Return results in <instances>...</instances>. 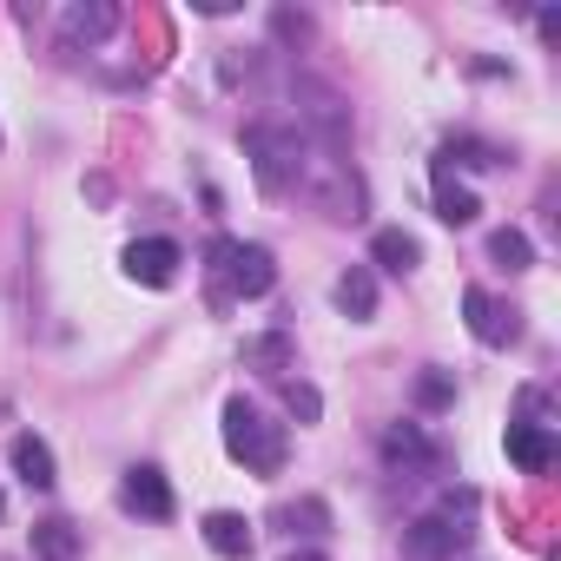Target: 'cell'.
Here are the masks:
<instances>
[{
    "mask_svg": "<svg viewBox=\"0 0 561 561\" xmlns=\"http://www.w3.org/2000/svg\"><path fill=\"white\" fill-rule=\"evenodd\" d=\"M244 159H251V179L271 192V198H285L305 185V165H311V139L291 126V119H257L244 133Z\"/></svg>",
    "mask_w": 561,
    "mask_h": 561,
    "instance_id": "obj_1",
    "label": "cell"
},
{
    "mask_svg": "<svg viewBox=\"0 0 561 561\" xmlns=\"http://www.w3.org/2000/svg\"><path fill=\"white\" fill-rule=\"evenodd\" d=\"M205 271H211V305H244V298H264L277 285V264L264 244H244V238H211L205 251Z\"/></svg>",
    "mask_w": 561,
    "mask_h": 561,
    "instance_id": "obj_2",
    "label": "cell"
},
{
    "mask_svg": "<svg viewBox=\"0 0 561 561\" xmlns=\"http://www.w3.org/2000/svg\"><path fill=\"white\" fill-rule=\"evenodd\" d=\"M469 522H476V489H443V502L430 515H416L403 528V541H410L416 561H449V554L469 548V535H476Z\"/></svg>",
    "mask_w": 561,
    "mask_h": 561,
    "instance_id": "obj_3",
    "label": "cell"
},
{
    "mask_svg": "<svg viewBox=\"0 0 561 561\" xmlns=\"http://www.w3.org/2000/svg\"><path fill=\"white\" fill-rule=\"evenodd\" d=\"M225 449L251 469V476H277L285 469V423H271L257 403H244V397H231L225 403Z\"/></svg>",
    "mask_w": 561,
    "mask_h": 561,
    "instance_id": "obj_4",
    "label": "cell"
},
{
    "mask_svg": "<svg viewBox=\"0 0 561 561\" xmlns=\"http://www.w3.org/2000/svg\"><path fill=\"white\" fill-rule=\"evenodd\" d=\"M377 449H383V462H390L403 482H423V476H436V469L449 462V449H443V443H436L423 423H390Z\"/></svg>",
    "mask_w": 561,
    "mask_h": 561,
    "instance_id": "obj_5",
    "label": "cell"
},
{
    "mask_svg": "<svg viewBox=\"0 0 561 561\" xmlns=\"http://www.w3.org/2000/svg\"><path fill=\"white\" fill-rule=\"evenodd\" d=\"M462 311H469V337H476V344H489V351L522 344V311H515V305H502V298H489L482 285H469V291H462Z\"/></svg>",
    "mask_w": 561,
    "mask_h": 561,
    "instance_id": "obj_6",
    "label": "cell"
},
{
    "mask_svg": "<svg viewBox=\"0 0 561 561\" xmlns=\"http://www.w3.org/2000/svg\"><path fill=\"white\" fill-rule=\"evenodd\" d=\"M179 244L172 238H133L126 244V277H133V285H152V291H165L172 285V277H179Z\"/></svg>",
    "mask_w": 561,
    "mask_h": 561,
    "instance_id": "obj_7",
    "label": "cell"
},
{
    "mask_svg": "<svg viewBox=\"0 0 561 561\" xmlns=\"http://www.w3.org/2000/svg\"><path fill=\"white\" fill-rule=\"evenodd\" d=\"M113 27H119L113 0H73V8H60V41L67 47H100Z\"/></svg>",
    "mask_w": 561,
    "mask_h": 561,
    "instance_id": "obj_8",
    "label": "cell"
},
{
    "mask_svg": "<svg viewBox=\"0 0 561 561\" xmlns=\"http://www.w3.org/2000/svg\"><path fill=\"white\" fill-rule=\"evenodd\" d=\"M119 502H126L133 515H146V522H165V515H172V489H165V476H159L152 462H133V469L119 476Z\"/></svg>",
    "mask_w": 561,
    "mask_h": 561,
    "instance_id": "obj_9",
    "label": "cell"
},
{
    "mask_svg": "<svg viewBox=\"0 0 561 561\" xmlns=\"http://www.w3.org/2000/svg\"><path fill=\"white\" fill-rule=\"evenodd\" d=\"M508 456H515L528 476H548L561 449H554V430H548V423H528V416H515V423H508Z\"/></svg>",
    "mask_w": 561,
    "mask_h": 561,
    "instance_id": "obj_10",
    "label": "cell"
},
{
    "mask_svg": "<svg viewBox=\"0 0 561 561\" xmlns=\"http://www.w3.org/2000/svg\"><path fill=\"white\" fill-rule=\"evenodd\" d=\"M8 462H14V476L27 482V489H54L60 476H54V449L34 436V430H21L14 443H8Z\"/></svg>",
    "mask_w": 561,
    "mask_h": 561,
    "instance_id": "obj_11",
    "label": "cell"
},
{
    "mask_svg": "<svg viewBox=\"0 0 561 561\" xmlns=\"http://www.w3.org/2000/svg\"><path fill=\"white\" fill-rule=\"evenodd\" d=\"M331 298H337V311H344L351 324H370V318H377V277H370L364 264H351L337 285H331Z\"/></svg>",
    "mask_w": 561,
    "mask_h": 561,
    "instance_id": "obj_12",
    "label": "cell"
},
{
    "mask_svg": "<svg viewBox=\"0 0 561 561\" xmlns=\"http://www.w3.org/2000/svg\"><path fill=\"white\" fill-rule=\"evenodd\" d=\"M27 548H34V561H80V528L67 515H47V522H34Z\"/></svg>",
    "mask_w": 561,
    "mask_h": 561,
    "instance_id": "obj_13",
    "label": "cell"
},
{
    "mask_svg": "<svg viewBox=\"0 0 561 561\" xmlns=\"http://www.w3.org/2000/svg\"><path fill=\"white\" fill-rule=\"evenodd\" d=\"M205 548H211V554H225V561H244V554H251V522H244V515H231V508L205 515Z\"/></svg>",
    "mask_w": 561,
    "mask_h": 561,
    "instance_id": "obj_14",
    "label": "cell"
},
{
    "mask_svg": "<svg viewBox=\"0 0 561 561\" xmlns=\"http://www.w3.org/2000/svg\"><path fill=\"white\" fill-rule=\"evenodd\" d=\"M476 211H482V205H476V192H469L443 159H436V218H443V225H469Z\"/></svg>",
    "mask_w": 561,
    "mask_h": 561,
    "instance_id": "obj_15",
    "label": "cell"
},
{
    "mask_svg": "<svg viewBox=\"0 0 561 561\" xmlns=\"http://www.w3.org/2000/svg\"><path fill=\"white\" fill-rule=\"evenodd\" d=\"M244 364H251V370H264L271 383H285V370H291V337H285V331L251 337V344H244Z\"/></svg>",
    "mask_w": 561,
    "mask_h": 561,
    "instance_id": "obj_16",
    "label": "cell"
},
{
    "mask_svg": "<svg viewBox=\"0 0 561 561\" xmlns=\"http://www.w3.org/2000/svg\"><path fill=\"white\" fill-rule=\"evenodd\" d=\"M370 257H377L383 271H397V277H403V271H416V257H423V251H416V238H410V231H377V238H370Z\"/></svg>",
    "mask_w": 561,
    "mask_h": 561,
    "instance_id": "obj_17",
    "label": "cell"
},
{
    "mask_svg": "<svg viewBox=\"0 0 561 561\" xmlns=\"http://www.w3.org/2000/svg\"><path fill=\"white\" fill-rule=\"evenodd\" d=\"M277 522H285V535H324V528H331V508H324L318 495H305V502H285V508H277Z\"/></svg>",
    "mask_w": 561,
    "mask_h": 561,
    "instance_id": "obj_18",
    "label": "cell"
},
{
    "mask_svg": "<svg viewBox=\"0 0 561 561\" xmlns=\"http://www.w3.org/2000/svg\"><path fill=\"white\" fill-rule=\"evenodd\" d=\"M489 257H495L502 271H528V264H535V244L508 225V231H489Z\"/></svg>",
    "mask_w": 561,
    "mask_h": 561,
    "instance_id": "obj_19",
    "label": "cell"
},
{
    "mask_svg": "<svg viewBox=\"0 0 561 561\" xmlns=\"http://www.w3.org/2000/svg\"><path fill=\"white\" fill-rule=\"evenodd\" d=\"M416 403H423V410H449V403H456V383H449L443 370H423V377H416Z\"/></svg>",
    "mask_w": 561,
    "mask_h": 561,
    "instance_id": "obj_20",
    "label": "cell"
},
{
    "mask_svg": "<svg viewBox=\"0 0 561 561\" xmlns=\"http://www.w3.org/2000/svg\"><path fill=\"white\" fill-rule=\"evenodd\" d=\"M285 403H291V416H305V423L324 416V397H318L311 383H298V377H285Z\"/></svg>",
    "mask_w": 561,
    "mask_h": 561,
    "instance_id": "obj_21",
    "label": "cell"
},
{
    "mask_svg": "<svg viewBox=\"0 0 561 561\" xmlns=\"http://www.w3.org/2000/svg\"><path fill=\"white\" fill-rule=\"evenodd\" d=\"M285 561H324V554H318V548H305V554H285Z\"/></svg>",
    "mask_w": 561,
    "mask_h": 561,
    "instance_id": "obj_22",
    "label": "cell"
}]
</instances>
